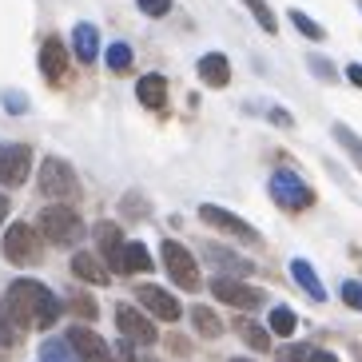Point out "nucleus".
Returning <instances> with one entry per match:
<instances>
[{"mask_svg":"<svg viewBox=\"0 0 362 362\" xmlns=\"http://www.w3.org/2000/svg\"><path fill=\"white\" fill-rule=\"evenodd\" d=\"M4 303H8L16 327H36V330H48L60 319V310H64V303L44 287V283H36V279H16L8 287Z\"/></svg>","mask_w":362,"mask_h":362,"instance_id":"nucleus-1","label":"nucleus"},{"mask_svg":"<svg viewBox=\"0 0 362 362\" xmlns=\"http://www.w3.org/2000/svg\"><path fill=\"white\" fill-rule=\"evenodd\" d=\"M346 80H351L354 88H362V64H351V68H346Z\"/></svg>","mask_w":362,"mask_h":362,"instance_id":"nucleus-38","label":"nucleus"},{"mask_svg":"<svg viewBox=\"0 0 362 362\" xmlns=\"http://www.w3.org/2000/svg\"><path fill=\"white\" fill-rule=\"evenodd\" d=\"M4 259H8V263H16V267L40 263V235H36V227L12 223L8 231H4Z\"/></svg>","mask_w":362,"mask_h":362,"instance_id":"nucleus-5","label":"nucleus"},{"mask_svg":"<svg viewBox=\"0 0 362 362\" xmlns=\"http://www.w3.org/2000/svg\"><path fill=\"white\" fill-rule=\"evenodd\" d=\"M12 310H8V303H0V346H12L16 342V330H12Z\"/></svg>","mask_w":362,"mask_h":362,"instance_id":"nucleus-30","label":"nucleus"},{"mask_svg":"<svg viewBox=\"0 0 362 362\" xmlns=\"http://www.w3.org/2000/svg\"><path fill=\"white\" fill-rule=\"evenodd\" d=\"M267 327L275 330V334H283V339H291V334L298 330V315L291 307H275L271 310V319H267Z\"/></svg>","mask_w":362,"mask_h":362,"instance_id":"nucleus-24","label":"nucleus"},{"mask_svg":"<svg viewBox=\"0 0 362 362\" xmlns=\"http://www.w3.org/2000/svg\"><path fill=\"white\" fill-rule=\"evenodd\" d=\"M231 362H247V358H231Z\"/></svg>","mask_w":362,"mask_h":362,"instance_id":"nucleus-41","label":"nucleus"},{"mask_svg":"<svg viewBox=\"0 0 362 362\" xmlns=\"http://www.w3.org/2000/svg\"><path fill=\"white\" fill-rule=\"evenodd\" d=\"M40 192H44V199L72 203V199H80V180H76V171L68 168L64 160L48 156V160L40 163Z\"/></svg>","mask_w":362,"mask_h":362,"instance_id":"nucleus-3","label":"nucleus"},{"mask_svg":"<svg viewBox=\"0 0 362 362\" xmlns=\"http://www.w3.org/2000/svg\"><path fill=\"white\" fill-rule=\"evenodd\" d=\"M358 8H362V0H358Z\"/></svg>","mask_w":362,"mask_h":362,"instance_id":"nucleus-42","label":"nucleus"},{"mask_svg":"<svg viewBox=\"0 0 362 362\" xmlns=\"http://www.w3.org/2000/svg\"><path fill=\"white\" fill-rule=\"evenodd\" d=\"M4 107H8L12 116H24V112H28V96H24V92H16V88H12V92H4Z\"/></svg>","mask_w":362,"mask_h":362,"instance_id":"nucleus-32","label":"nucleus"},{"mask_svg":"<svg viewBox=\"0 0 362 362\" xmlns=\"http://www.w3.org/2000/svg\"><path fill=\"white\" fill-rule=\"evenodd\" d=\"M72 52L80 64H92L100 56V33L92 28V24H76L72 28Z\"/></svg>","mask_w":362,"mask_h":362,"instance_id":"nucleus-17","label":"nucleus"},{"mask_svg":"<svg viewBox=\"0 0 362 362\" xmlns=\"http://www.w3.org/2000/svg\"><path fill=\"white\" fill-rule=\"evenodd\" d=\"M334 139H339L342 148H346V156L354 160V168H362V139L354 136V132L346 128V124H334Z\"/></svg>","mask_w":362,"mask_h":362,"instance_id":"nucleus-26","label":"nucleus"},{"mask_svg":"<svg viewBox=\"0 0 362 362\" xmlns=\"http://www.w3.org/2000/svg\"><path fill=\"white\" fill-rule=\"evenodd\" d=\"M271 199H275L279 207H287V211H303V207H310V203H315V192L298 180L295 171L283 168V171H275V175H271Z\"/></svg>","mask_w":362,"mask_h":362,"instance_id":"nucleus-7","label":"nucleus"},{"mask_svg":"<svg viewBox=\"0 0 362 362\" xmlns=\"http://www.w3.org/2000/svg\"><path fill=\"white\" fill-rule=\"evenodd\" d=\"M68 342L76 346V354L84 362H116L112 358V346H107L92 327H68Z\"/></svg>","mask_w":362,"mask_h":362,"instance_id":"nucleus-10","label":"nucleus"},{"mask_svg":"<svg viewBox=\"0 0 362 362\" xmlns=\"http://www.w3.org/2000/svg\"><path fill=\"white\" fill-rule=\"evenodd\" d=\"M279 362H310V351L307 346H287V351L279 354Z\"/></svg>","mask_w":362,"mask_h":362,"instance_id":"nucleus-35","label":"nucleus"},{"mask_svg":"<svg viewBox=\"0 0 362 362\" xmlns=\"http://www.w3.org/2000/svg\"><path fill=\"white\" fill-rule=\"evenodd\" d=\"M116 322H119V330H124V339H132V342L151 346V342L160 339V330L151 327V319H144V315H139V310H132L128 303H119V307H116Z\"/></svg>","mask_w":362,"mask_h":362,"instance_id":"nucleus-12","label":"nucleus"},{"mask_svg":"<svg viewBox=\"0 0 362 362\" xmlns=\"http://www.w3.org/2000/svg\"><path fill=\"white\" fill-rule=\"evenodd\" d=\"M291 24H295V28L307 36V40H322V36H327V33H322V24H315L307 12H298V8H291Z\"/></svg>","mask_w":362,"mask_h":362,"instance_id":"nucleus-29","label":"nucleus"},{"mask_svg":"<svg viewBox=\"0 0 362 362\" xmlns=\"http://www.w3.org/2000/svg\"><path fill=\"white\" fill-rule=\"evenodd\" d=\"M36 231H44V239L56 243V247H68V243H80V239H84V223H80V215H76L68 203L44 207L40 219H36Z\"/></svg>","mask_w":362,"mask_h":362,"instance_id":"nucleus-2","label":"nucleus"},{"mask_svg":"<svg viewBox=\"0 0 362 362\" xmlns=\"http://www.w3.org/2000/svg\"><path fill=\"white\" fill-rule=\"evenodd\" d=\"M4 215H8V199L0 195V223H4Z\"/></svg>","mask_w":362,"mask_h":362,"instance_id":"nucleus-40","label":"nucleus"},{"mask_svg":"<svg viewBox=\"0 0 362 362\" xmlns=\"http://www.w3.org/2000/svg\"><path fill=\"white\" fill-rule=\"evenodd\" d=\"M136 298L151 310V315H156V319H163V322H175V319H180V303H175V298H171L163 287H151V283H144V287L136 291Z\"/></svg>","mask_w":362,"mask_h":362,"instance_id":"nucleus-13","label":"nucleus"},{"mask_svg":"<svg viewBox=\"0 0 362 362\" xmlns=\"http://www.w3.org/2000/svg\"><path fill=\"white\" fill-rule=\"evenodd\" d=\"M310 362H339L330 351H310Z\"/></svg>","mask_w":362,"mask_h":362,"instance_id":"nucleus-39","label":"nucleus"},{"mask_svg":"<svg viewBox=\"0 0 362 362\" xmlns=\"http://www.w3.org/2000/svg\"><path fill=\"white\" fill-rule=\"evenodd\" d=\"M207 251H211V255L219 259V267H223V271H227L231 279H247V275H251V263H247V259H239V255H223V251H215V247H207Z\"/></svg>","mask_w":362,"mask_h":362,"instance_id":"nucleus-27","label":"nucleus"},{"mask_svg":"<svg viewBox=\"0 0 362 362\" xmlns=\"http://www.w3.org/2000/svg\"><path fill=\"white\" fill-rule=\"evenodd\" d=\"M40 72L48 76L52 84L64 80V72H68V48H64L60 36H48V40H44V48H40Z\"/></svg>","mask_w":362,"mask_h":362,"instance_id":"nucleus-14","label":"nucleus"},{"mask_svg":"<svg viewBox=\"0 0 362 362\" xmlns=\"http://www.w3.org/2000/svg\"><path fill=\"white\" fill-rule=\"evenodd\" d=\"M132 48L124 40H116V44H107V52H104V60H107V68H112V72H128L132 68Z\"/></svg>","mask_w":362,"mask_h":362,"instance_id":"nucleus-25","label":"nucleus"},{"mask_svg":"<svg viewBox=\"0 0 362 362\" xmlns=\"http://www.w3.org/2000/svg\"><path fill=\"white\" fill-rule=\"evenodd\" d=\"M72 271H76V279H84L92 287H104L107 279H112V271H107L96 255H88V251H80V255L72 259Z\"/></svg>","mask_w":362,"mask_h":362,"instance_id":"nucleus-18","label":"nucleus"},{"mask_svg":"<svg viewBox=\"0 0 362 362\" xmlns=\"http://www.w3.org/2000/svg\"><path fill=\"white\" fill-rule=\"evenodd\" d=\"M96 247H100V255H104V263H107V271L112 275H124V235H119V227L116 223H100L96 231Z\"/></svg>","mask_w":362,"mask_h":362,"instance_id":"nucleus-11","label":"nucleus"},{"mask_svg":"<svg viewBox=\"0 0 362 362\" xmlns=\"http://www.w3.org/2000/svg\"><path fill=\"white\" fill-rule=\"evenodd\" d=\"M247 8H251V16L259 21V28L263 33H279V21H275V12L267 8V0H243Z\"/></svg>","mask_w":362,"mask_h":362,"instance_id":"nucleus-28","label":"nucleus"},{"mask_svg":"<svg viewBox=\"0 0 362 362\" xmlns=\"http://www.w3.org/2000/svg\"><path fill=\"white\" fill-rule=\"evenodd\" d=\"M160 259H163V267H168V275L175 279V287H183V291L199 287V263H195V255L187 247H180L175 239H163Z\"/></svg>","mask_w":362,"mask_h":362,"instance_id":"nucleus-4","label":"nucleus"},{"mask_svg":"<svg viewBox=\"0 0 362 362\" xmlns=\"http://www.w3.org/2000/svg\"><path fill=\"white\" fill-rule=\"evenodd\" d=\"M144 211H148V207H144L136 195H124V215H144Z\"/></svg>","mask_w":362,"mask_h":362,"instance_id":"nucleus-37","label":"nucleus"},{"mask_svg":"<svg viewBox=\"0 0 362 362\" xmlns=\"http://www.w3.org/2000/svg\"><path fill=\"white\" fill-rule=\"evenodd\" d=\"M40 362H84V358L76 354V346H72L68 339H44Z\"/></svg>","mask_w":362,"mask_h":362,"instance_id":"nucleus-21","label":"nucleus"},{"mask_svg":"<svg viewBox=\"0 0 362 362\" xmlns=\"http://www.w3.org/2000/svg\"><path fill=\"white\" fill-rule=\"evenodd\" d=\"M291 275H295V283L307 291L315 303H322V298H327V287L319 283V275H315V267H310L307 259H291Z\"/></svg>","mask_w":362,"mask_h":362,"instance_id":"nucleus-19","label":"nucleus"},{"mask_svg":"<svg viewBox=\"0 0 362 362\" xmlns=\"http://www.w3.org/2000/svg\"><path fill=\"white\" fill-rule=\"evenodd\" d=\"M211 295L219 298V303H227V307H235V310H255V307H263V298H267L259 287H251L243 279H231V275H215Z\"/></svg>","mask_w":362,"mask_h":362,"instance_id":"nucleus-6","label":"nucleus"},{"mask_svg":"<svg viewBox=\"0 0 362 362\" xmlns=\"http://www.w3.org/2000/svg\"><path fill=\"white\" fill-rule=\"evenodd\" d=\"M33 168V148L28 144H12L0 151V187H21Z\"/></svg>","mask_w":362,"mask_h":362,"instance_id":"nucleus-9","label":"nucleus"},{"mask_svg":"<svg viewBox=\"0 0 362 362\" xmlns=\"http://www.w3.org/2000/svg\"><path fill=\"white\" fill-rule=\"evenodd\" d=\"M136 96L144 107H151V112H160L163 104H168V80H163L160 72H148V76H139V84H136Z\"/></svg>","mask_w":362,"mask_h":362,"instance_id":"nucleus-15","label":"nucleus"},{"mask_svg":"<svg viewBox=\"0 0 362 362\" xmlns=\"http://www.w3.org/2000/svg\"><path fill=\"white\" fill-rule=\"evenodd\" d=\"M310 68H315V76H322V80H334V68H330L327 60H319V56H310Z\"/></svg>","mask_w":362,"mask_h":362,"instance_id":"nucleus-36","label":"nucleus"},{"mask_svg":"<svg viewBox=\"0 0 362 362\" xmlns=\"http://www.w3.org/2000/svg\"><path fill=\"white\" fill-rule=\"evenodd\" d=\"M136 4H139L144 16H163V12L171 8V0H136Z\"/></svg>","mask_w":362,"mask_h":362,"instance_id":"nucleus-34","label":"nucleus"},{"mask_svg":"<svg viewBox=\"0 0 362 362\" xmlns=\"http://www.w3.org/2000/svg\"><path fill=\"white\" fill-rule=\"evenodd\" d=\"M199 80L207 88H227V80H231V64H227V56L223 52L199 56Z\"/></svg>","mask_w":362,"mask_h":362,"instance_id":"nucleus-16","label":"nucleus"},{"mask_svg":"<svg viewBox=\"0 0 362 362\" xmlns=\"http://www.w3.org/2000/svg\"><path fill=\"white\" fill-rule=\"evenodd\" d=\"M235 334L251 346V351H271V334H267L259 322H251V319H239L235 322Z\"/></svg>","mask_w":362,"mask_h":362,"instance_id":"nucleus-22","label":"nucleus"},{"mask_svg":"<svg viewBox=\"0 0 362 362\" xmlns=\"http://www.w3.org/2000/svg\"><path fill=\"white\" fill-rule=\"evenodd\" d=\"M151 251L144 243H128L124 247V275H132V271H151Z\"/></svg>","mask_w":362,"mask_h":362,"instance_id":"nucleus-23","label":"nucleus"},{"mask_svg":"<svg viewBox=\"0 0 362 362\" xmlns=\"http://www.w3.org/2000/svg\"><path fill=\"white\" fill-rule=\"evenodd\" d=\"M199 219L203 223H211L215 231H223V235H231V239H243V243H259V231L247 219H239V215H231V211H223V207H215V203H203L199 207Z\"/></svg>","mask_w":362,"mask_h":362,"instance_id":"nucleus-8","label":"nucleus"},{"mask_svg":"<svg viewBox=\"0 0 362 362\" xmlns=\"http://www.w3.org/2000/svg\"><path fill=\"white\" fill-rule=\"evenodd\" d=\"M342 303H346V307H354V310H362V283L346 279V283H342Z\"/></svg>","mask_w":362,"mask_h":362,"instance_id":"nucleus-33","label":"nucleus"},{"mask_svg":"<svg viewBox=\"0 0 362 362\" xmlns=\"http://www.w3.org/2000/svg\"><path fill=\"white\" fill-rule=\"evenodd\" d=\"M192 327L199 339H219L223 334V322H219V315L211 307H192Z\"/></svg>","mask_w":362,"mask_h":362,"instance_id":"nucleus-20","label":"nucleus"},{"mask_svg":"<svg viewBox=\"0 0 362 362\" xmlns=\"http://www.w3.org/2000/svg\"><path fill=\"white\" fill-rule=\"evenodd\" d=\"M68 310H72V315H80V319H96V303H92L88 295L68 298Z\"/></svg>","mask_w":362,"mask_h":362,"instance_id":"nucleus-31","label":"nucleus"}]
</instances>
